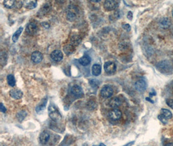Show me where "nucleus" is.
<instances>
[{"mask_svg":"<svg viewBox=\"0 0 173 146\" xmlns=\"http://www.w3.org/2000/svg\"><path fill=\"white\" fill-rule=\"evenodd\" d=\"M48 112L50 118L53 120L54 122H58L62 119V116L59 110H58L56 106L53 105V104H51L49 106Z\"/></svg>","mask_w":173,"mask_h":146,"instance_id":"nucleus-1","label":"nucleus"},{"mask_svg":"<svg viewBox=\"0 0 173 146\" xmlns=\"http://www.w3.org/2000/svg\"><path fill=\"white\" fill-rule=\"evenodd\" d=\"M158 69L164 73H171L172 71L171 64L168 60H163L159 63L157 66Z\"/></svg>","mask_w":173,"mask_h":146,"instance_id":"nucleus-2","label":"nucleus"},{"mask_svg":"<svg viewBox=\"0 0 173 146\" xmlns=\"http://www.w3.org/2000/svg\"><path fill=\"white\" fill-rule=\"evenodd\" d=\"M113 90L110 86H104L100 90V95L104 98H109L112 96Z\"/></svg>","mask_w":173,"mask_h":146,"instance_id":"nucleus-3","label":"nucleus"},{"mask_svg":"<svg viewBox=\"0 0 173 146\" xmlns=\"http://www.w3.org/2000/svg\"><path fill=\"white\" fill-rule=\"evenodd\" d=\"M109 118L113 120V121H117L121 119L122 116V113L119 109H113V110H110L108 114Z\"/></svg>","mask_w":173,"mask_h":146,"instance_id":"nucleus-4","label":"nucleus"},{"mask_svg":"<svg viewBox=\"0 0 173 146\" xmlns=\"http://www.w3.org/2000/svg\"><path fill=\"white\" fill-rule=\"evenodd\" d=\"M104 69L108 73H114L116 71V65L112 62H106L104 64Z\"/></svg>","mask_w":173,"mask_h":146,"instance_id":"nucleus-5","label":"nucleus"},{"mask_svg":"<svg viewBox=\"0 0 173 146\" xmlns=\"http://www.w3.org/2000/svg\"><path fill=\"white\" fill-rule=\"evenodd\" d=\"M77 9L75 6H70L67 12V18L70 21H73L77 17Z\"/></svg>","mask_w":173,"mask_h":146,"instance_id":"nucleus-6","label":"nucleus"},{"mask_svg":"<svg viewBox=\"0 0 173 146\" xmlns=\"http://www.w3.org/2000/svg\"><path fill=\"white\" fill-rule=\"evenodd\" d=\"M38 31V26L34 23L32 22L29 24L26 27V32L29 35H33Z\"/></svg>","mask_w":173,"mask_h":146,"instance_id":"nucleus-7","label":"nucleus"},{"mask_svg":"<svg viewBox=\"0 0 173 146\" xmlns=\"http://www.w3.org/2000/svg\"><path fill=\"white\" fill-rule=\"evenodd\" d=\"M51 58L55 62H60L63 58V53L60 50H55L51 54Z\"/></svg>","mask_w":173,"mask_h":146,"instance_id":"nucleus-8","label":"nucleus"},{"mask_svg":"<svg viewBox=\"0 0 173 146\" xmlns=\"http://www.w3.org/2000/svg\"><path fill=\"white\" fill-rule=\"evenodd\" d=\"M43 59V55L39 51H34L31 55V60L34 63H40Z\"/></svg>","mask_w":173,"mask_h":146,"instance_id":"nucleus-9","label":"nucleus"},{"mask_svg":"<svg viewBox=\"0 0 173 146\" xmlns=\"http://www.w3.org/2000/svg\"><path fill=\"white\" fill-rule=\"evenodd\" d=\"M71 93L76 97H80L83 96V92L82 88L78 85H75L71 88Z\"/></svg>","mask_w":173,"mask_h":146,"instance_id":"nucleus-10","label":"nucleus"},{"mask_svg":"<svg viewBox=\"0 0 173 146\" xmlns=\"http://www.w3.org/2000/svg\"><path fill=\"white\" fill-rule=\"evenodd\" d=\"M118 5V3L116 1H106L104 3V8H105L108 11H113L115 9Z\"/></svg>","mask_w":173,"mask_h":146,"instance_id":"nucleus-11","label":"nucleus"},{"mask_svg":"<svg viewBox=\"0 0 173 146\" xmlns=\"http://www.w3.org/2000/svg\"><path fill=\"white\" fill-rule=\"evenodd\" d=\"M136 90L139 92H144L146 88V83L144 80H139L135 84Z\"/></svg>","mask_w":173,"mask_h":146,"instance_id":"nucleus-12","label":"nucleus"},{"mask_svg":"<svg viewBox=\"0 0 173 146\" xmlns=\"http://www.w3.org/2000/svg\"><path fill=\"white\" fill-rule=\"evenodd\" d=\"M10 96L15 99H19L22 98L23 96V92L20 90L12 89L10 91Z\"/></svg>","mask_w":173,"mask_h":146,"instance_id":"nucleus-13","label":"nucleus"},{"mask_svg":"<svg viewBox=\"0 0 173 146\" xmlns=\"http://www.w3.org/2000/svg\"><path fill=\"white\" fill-rule=\"evenodd\" d=\"M109 105L110 106L112 107V108L116 109L121 105V101L118 97H113V98H112L110 101Z\"/></svg>","mask_w":173,"mask_h":146,"instance_id":"nucleus-14","label":"nucleus"},{"mask_svg":"<svg viewBox=\"0 0 173 146\" xmlns=\"http://www.w3.org/2000/svg\"><path fill=\"white\" fill-rule=\"evenodd\" d=\"M50 134H49V133L46 131L42 132L40 134V141L42 144H47L48 141L50 140Z\"/></svg>","mask_w":173,"mask_h":146,"instance_id":"nucleus-15","label":"nucleus"},{"mask_svg":"<svg viewBox=\"0 0 173 146\" xmlns=\"http://www.w3.org/2000/svg\"><path fill=\"white\" fill-rule=\"evenodd\" d=\"M90 62H91V58L89 56H88V55H84V56H83V57L79 58V63L84 66H88V65L90 63Z\"/></svg>","mask_w":173,"mask_h":146,"instance_id":"nucleus-16","label":"nucleus"},{"mask_svg":"<svg viewBox=\"0 0 173 146\" xmlns=\"http://www.w3.org/2000/svg\"><path fill=\"white\" fill-rule=\"evenodd\" d=\"M101 73V66L99 64H93L92 66V74L95 76H98Z\"/></svg>","mask_w":173,"mask_h":146,"instance_id":"nucleus-17","label":"nucleus"},{"mask_svg":"<svg viewBox=\"0 0 173 146\" xmlns=\"http://www.w3.org/2000/svg\"><path fill=\"white\" fill-rule=\"evenodd\" d=\"M161 113H162V116L164 117V118H165L166 119H171L172 118V113L171 112L170 110H169L167 109H163L161 110Z\"/></svg>","mask_w":173,"mask_h":146,"instance_id":"nucleus-18","label":"nucleus"},{"mask_svg":"<svg viewBox=\"0 0 173 146\" xmlns=\"http://www.w3.org/2000/svg\"><path fill=\"white\" fill-rule=\"evenodd\" d=\"M24 3L25 7L29 9L35 8L37 5V2L36 1H27L26 2H24Z\"/></svg>","mask_w":173,"mask_h":146,"instance_id":"nucleus-19","label":"nucleus"},{"mask_svg":"<svg viewBox=\"0 0 173 146\" xmlns=\"http://www.w3.org/2000/svg\"><path fill=\"white\" fill-rule=\"evenodd\" d=\"M22 31H23V27H20L17 31L14 32V35H13V36H12V41L13 42H16L18 40L19 36H20V35L22 34Z\"/></svg>","mask_w":173,"mask_h":146,"instance_id":"nucleus-20","label":"nucleus"},{"mask_svg":"<svg viewBox=\"0 0 173 146\" xmlns=\"http://www.w3.org/2000/svg\"><path fill=\"white\" fill-rule=\"evenodd\" d=\"M7 79V83L9 84V86H14L16 84V80L14 77L12 76V75H9L6 77Z\"/></svg>","mask_w":173,"mask_h":146,"instance_id":"nucleus-21","label":"nucleus"},{"mask_svg":"<svg viewBox=\"0 0 173 146\" xmlns=\"http://www.w3.org/2000/svg\"><path fill=\"white\" fill-rule=\"evenodd\" d=\"M16 1H5L3 2V4H4L5 6L8 9H11L12 8L16 5Z\"/></svg>","mask_w":173,"mask_h":146,"instance_id":"nucleus-22","label":"nucleus"},{"mask_svg":"<svg viewBox=\"0 0 173 146\" xmlns=\"http://www.w3.org/2000/svg\"><path fill=\"white\" fill-rule=\"evenodd\" d=\"M44 103H42V104H40V105H38L37 106V108H36V111H37V112H39L42 111V110H43L44 109L45 107V104L47 103V99H44Z\"/></svg>","mask_w":173,"mask_h":146,"instance_id":"nucleus-23","label":"nucleus"},{"mask_svg":"<svg viewBox=\"0 0 173 146\" xmlns=\"http://www.w3.org/2000/svg\"><path fill=\"white\" fill-rule=\"evenodd\" d=\"M160 24L162 27H164V28H167L169 27V25H170V22L168 19L167 18H164L160 22Z\"/></svg>","mask_w":173,"mask_h":146,"instance_id":"nucleus-24","label":"nucleus"},{"mask_svg":"<svg viewBox=\"0 0 173 146\" xmlns=\"http://www.w3.org/2000/svg\"><path fill=\"white\" fill-rule=\"evenodd\" d=\"M26 116H27V112L23 110V111L19 112L18 114H17V118L19 119V121L21 122V121H22V120L25 118Z\"/></svg>","mask_w":173,"mask_h":146,"instance_id":"nucleus-25","label":"nucleus"},{"mask_svg":"<svg viewBox=\"0 0 173 146\" xmlns=\"http://www.w3.org/2000/svg\"><path fill=\"white\" fill-rule=\"evenodd\" d=\"M64 49H67V50H64V51H65V53H66L67 55L68 54H71V53H72L73 52V51H74V50H73V47L72 46V45H67L66 47H64Z\"/></svg>","mask_w":173,"mask_h":146,"instance_id":"nucleus-26","label":"nucleus"},{"mask_svg":"<svg viewBox=\"0 0 173 146\" xmlns=\"http://www.w3.org/2000/svg\"><path fill=\"white\" fill-rule=\"evenodd\" d=\"M5 58L7 57V56H6V53H5V52H1V58H0L1 63H5L6 64V59H5Z\"/></svg>","mask_w":173,"mask_h":146,"instance_id":"nucleus-27","label":"nucleus"},{"mask_svg":"<svg viewBox=\"0 0 173 146\" xmlns=\"http://www.w3.org/2000/svg\"><path fill=\"white\" fill-rule=\"evenodd\" d=\"M48 8H49V6L47 4H46L42 7V9H41L40 12H42V14H45V13H46L48 11Z\"/></svg>","mask_w":173,"mask_h":146,"instance_id":"nucleus-28","label":"nucleus"},{"mask_svg":"<svg viewBox=\"0 0 173 146\" xmlns=\"http://www.w3.org/2000/svg\"><path fill=\"white\" fill-rule=\"evenodd\" d=\"M166 103L167 104V105L171 107L172 109H173V99H169L166 100Z\"/></svg>","mask_w":173,"mask_h":146,"instance_id":"nucleus-29","label":"nucleus"},{"mask_svg":"<svg viewBox=\"0 0 173 146\" xmlns=\"http://www.w3.org/2000/svg\"><path fill=\"white\" fill-rule=\"evenodd\" d=\"M123 28L126 30V31H130V29H131V27H130V25L129 24H125L123 25Z\"/></svg>","mask_w":173,"mask_h":146,"instance_id":"nucleus-30","label":"nucleus"},{"mask_svg":"<svg viewBox=\"0 0 173 146\" xmlns=\"http://www.w3.org/2000/svg\"><path fill=\"white\" fill-rule=\"evenodd\" d=\"M158 118H159V119L160 120V121H161L162 122L164 123V124H166V123H167V119H166L165 118H164V117H163L162 115H159V116H158Z\"/></svg>","mask_w":173,"mask_h":146,"instance_id":"nucleus-31","label":"nucleus"},{"mask_svg":"<svg viewBox=\"0 0 173 146\" xmlns=\"http://www.w3.org/2000/svg\"><path fill=\"white\" fill-rule=\"evenodd\" d=\"M0 110H1V111L2 112H6V108L4 106H3V103L0 104Z\"/></svg>","mask_w":173,"mask_h":146,"instance_id":"nucleus-32","label":"nucleus"},{"mask_svg":"<svg viewBox=\"0 0 173 146\" xmlns=\"http://www.w3.org/2000/svg\"><path fill=\"white\" fill-rule=\"evenodd\" d=\"M132 12H128V14H127V18H128V19H130V20H132Z\"/></svg>","mask_w":173,"mask_h":146,"instance_id":"nucleus-33","label":"nucleus"},{"mask_svg":"<svg viewBox=\"0 0 173 146\" xmlns=\"http://www.w3.org/2000/svg\"><path fill=\"white\" fill-rule=\"evenodd\" d=\"M42 25L44 26V27H45V28H49L50 27V25H49V24H47V23H45V22H44V23H42Z\"/></svg>","mask_w":173,"mask_h":146,"instance_id":"nucleus-34","label":"nucleus"},{"mask_svg":"<svg viewBox=\"0 0 173 146\" xmlns=\"http://www.w3.org/2000/svg\"><path fill=\"white\" fill-rule=\"evenodd\" d=\"M165 146H173V144L172 143H168V144L165 145Z\"/></svg>","mask_w":173,"mask_h":146,"instance_id":"nucleus-35","label":"nucleus"},{"mask_svg":"<svg viewBox=\"0 0 173 146\" xmlns=\"http://www.w3.org/2000/svg\"><path fill=\"white\" fill-rule=\"evenodd\" d=\"M134 142H130V143H128V144H127V145H126L125 146H130V145H132L134 144Z\"/></svg>","mask_w":173,"mask_h":146,"instance_id":"nucleus-36","label":"nucleus"},{"mask_svg":"<svg viewBox=\"0 0 173 146\" xmlns=\"http://www.w3.org/2000/svg\"><path fill=\"white\" fill-rule=\"evenodd\" d=\"M99 146H106V145H104V144H100Z\"/></svg>","mask_w":173,"mask_h":146,"instance_id":"nucleus-37","label":"nucleus"},{"mask_svg":"<svg viewBox=\"0 0 173 146\" xmlns=\"http://www.w3.org/2000/svg\"><path fill=\"white\" fill-rule=\"evenodd\" d=\"M172 16H173V10H172Z\"/></svg>","mask_w":173,"mask_h":146,"instance_id":"nucleus-38","label":"nucleus"},{"mask_svg":"<svg viewBox=\"0 0 173 146\" xmlns=\"http://www.w3.org/2000/svg\"><path fill=\"white\" fill-rule=\"evenodd\" d=\"M86 144H84V145H83V146H86Z\"/></svg>","mask_w":173,"mask_h":146,"instance_id":"nucleus-39","label":"nucleus"}]
</instances>
